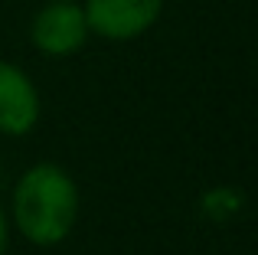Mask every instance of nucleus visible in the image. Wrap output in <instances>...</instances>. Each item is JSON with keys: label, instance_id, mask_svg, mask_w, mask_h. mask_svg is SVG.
I'll use <instances>...</instances> for the list:
<instances>
[{"label": "nucleus", "instance_id": "nucleus-3", "mask_svg": "<svg viewBox=\"0 0 258 255\" xmlns=\"http://www.w3.org/2000/svg\"><path fill=\"white\" fill-rule=\"evenodd\" d=\"M88 30L101 39L124 43L151 30L164 13V0H85L82 4Z\"/></svg>", "mask_w": 258, "mask_h": 255}, {"label": "nucleus", "instance_id": "nucleus-4", "mask_svg": "<svg viewBox=\"0 0 258 255\" xmlns=\"http://www.w3.org/2000/svg\"><path fill=\"white\" fill-rule=\"evenodd\" d=\"M39 121V92L33 79L20 66L0 59V134H20L33 131Z\"/></svg>", "mask_w": 258, "mask_h": 255}, {"label": "nucleus", "instance_id": "nucleus-2", "mask_svg": "<svg viewBox=\"0 0 258 255\" xmlns=\"http://www.w3.org/2000/svg\"><path fill=\"white\" fill-rule=\"evenodd\" d=\"M88 36H92V30H88L85 10L76 0H46V7H39L30 23L33 46L43 56H56V59L79 52Z\"/></svg>", "mask_w": 258, "mask_h": 255}, {"label": "nucleus", "instance_id": "nucleus-5", "mask_svg": "<svg viewBox=\"0 0 258 255\" xmlns=\"http://www.w3.org/2000/svg\"><path fill=\"white\" fill-rule=\"evenodd\" d=\"M4 245H7V223H4V213H0V255H4Z\"/></svg>", "mask_w": 258, "mask_h": 255}, {"label": "nucleus", "instance_id": "nucleus-1", "mask_svg": "<svg viewBox=\"0 0 258 255\" xmlns=\"http://www.w3.org/2000/svg\"><path fill=\"white\" fill-rule=\"evenodd\" d=\"M79 216V186L62 167L36 164L13 190V223L33 245H56Z\"/></svg>", "mask_w": 258, "mask_h": 255}]
</instances>
